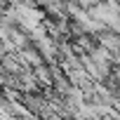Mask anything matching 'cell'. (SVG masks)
<instances>
[{
	"mask_svg": "<svg viewBox=\"0 0 120 120\" xmlns=\"http://www.w3.org/2000/svg\"><path fill=\"white\" fill-rule=\"evenodd\" d=\"M73 3H75V5H80L82 10H87V7H92V5H97L99 0H73Z\"/></svg>",
	"mask_w": 120,
	"mask_h": 120,
	"instance_id": "3957f363",
	"label": "cell"
},
{
	"mask_svg": "<svg viewBox=\"0 0 120 120\" xmlns=\"http://www.w3.org/2000/svg\"><path fill=\"white\" fill-rule=\"evenodd\" d=\"M94 40H97V45H101V47L108 49V52H118V49H120V33H118V31L104 28V31H99V33L94 35Z\"/></svg>",
	"mask_w": 120,
	"mask_h": 120,
	"instance_id": "6da1fadb",
	"label": "cell"
},
{
	"mask_svg": "<svg viewBox=\"0 0 120 120\" xmlns=\"http://www.w3.org/2000/svg\"><path fill=\"white\" fill-rule=\"evenodd\" d=\"M7 38H10V42H12L17 49H24V47L33 45V42H31V38H28V31H24V28H19V26H12Z\"/></svg>",
	"mask_w": 120,
	"mask_h": 120,
	"instance_id": "7a4b0ae2",
	"label": "cell"
},
{
	"mask_svg": "<svg viewBox=\"0 0 120 120\" xmlns=\"http://www.w3.org/2000/svg\"><path fill=\"white\" fill-rule=\"evenodd\" d=\"M59 3H66V0H59Z\"/></svg>",
	"mask_w": 120,
	"mask_h": 120,
	"instance_id": "5b68a950",
	"label": "cell"
},
{
	"mask_svg": "<svg viewBox=\"0 0 120 120\" xmlns=\"http://www.w3.org/2000/svg\"><path fill=\"white\" fill-rule=\"evenodd\" d=\"M31 5L38 7V10H45V7L49 5V0H31Z\"/></svg>",
	"mask_w": 120,
	"mask_h": 120,
	"instance_id": "277c9868",
	"label": "cell"
}]
</instances>
